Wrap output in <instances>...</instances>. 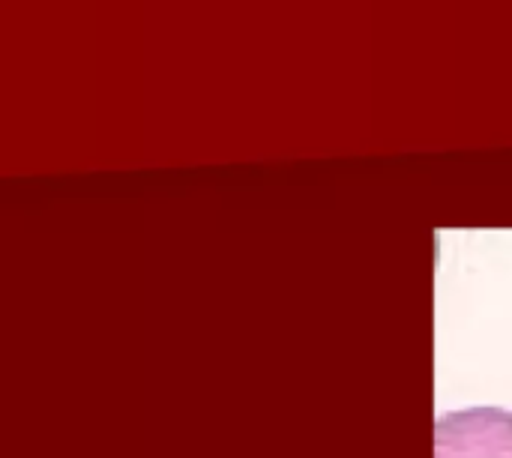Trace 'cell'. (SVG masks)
Masks as SVG:
<instances>
[{"instance_id":"obj_1","label":"cell","mask_w":512,"mask_h":458,"mask_svg":"<svg viewBox=\"0 0 512 458\" xmlns=\"http://www.w3.org/2000/svg\"><path fill=\"white\" fill-rule=\"evenodd\" d=\"M435 458H512V411L468 408L441 417Z\"/></svg>"}]
</instances>
